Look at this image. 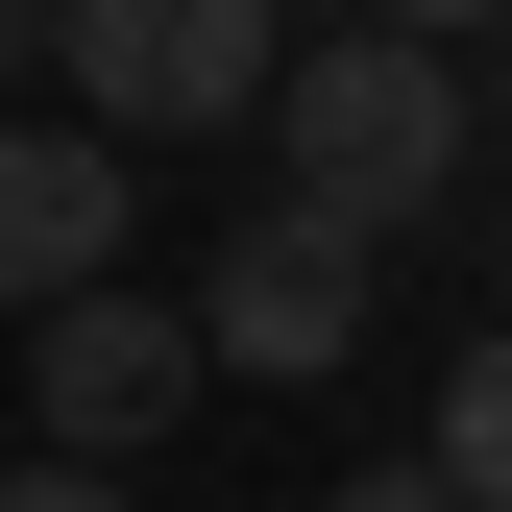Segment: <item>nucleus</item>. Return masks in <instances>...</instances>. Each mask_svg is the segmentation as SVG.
<instances>
[{"label": "nucleus", "mask_w": 512, "mask_h": 512, "mask_svg": "<svg viewBox=\"0 0 512 512\" xmlns=\"http://www.w3.org/2000/svg\"><path fill=\"white\" fill-rule=\"evenodd\" d=\"M269 147H293V196H317V220H366V244H391V220L464 196L488 74H464V49H415V25H342L317 74H269Z\"/></svg>", "instance_id": "f257e3e1"}, {"label": "nucleus", "mask_w": 512, "mask_h": 512, "mask_svg": "<svg viewBox=\"0 0 512 512\" xmlns=\"http://www.w3.org/2000/svg\"><path fill=\"white\" fill-rule=\"evenodd\" d=\"M49 74L98 98V147H196V122H269L293 25L269 0H49Z\"/></svg>", "instance_id": "f03ea898"}, {"label": "nucleus", "mask_w": 512, "mask_h": 512, "mask_svg": "<svg viewBox=\"0 0 512 512\" xmlns=\"http://www.w3.org/2000/svg\"><path fill=\"white\" fill-rule=\"evenodd\" d=\"M196 317H171V293H49V342H25V391H49V439H74V464H147V439H171V391H196Z\"/></svg>", "instance_id": "7ed1b4c3"}, {"label": "nucleus", "mask_w": 512, "mask_h": 512, "mask_svg": "<svg viewBox=\"0 0 512 512\" xmlns=\"http://www.w3.org/2000/svg\"><path fill=\"white\" fill-rule=\"evenodd\" d=\"M196 342H220V366H269V391H317V366L366 342V220H317V196H293V220H244L220 269H196Z\"/></svg>", "instance_id": "20e7f679"}, {"label": "nucleus", "mask_w": 512, "mask_h": 512, "mask_svg": "<svg viewBox=\"0 0 512 512\" xmlns=\"http://www.w3.org/2000/svg\"><path fill=\"white\" fill-rule=\"evenodd\" d=\"M122 269V147H98V122H0V293H98Z\"/></svg>", "instance_id": "39448f33"}, {"label": "nucleus", "mask_w": 512, "mask_h": 512, "mask_svg": "<svg viewBox=\"0 0 512 512\" xmlns=\"http://www.w3.org/2000/svg\"><path fill=\"white\" fill-rule=\"evenodd\" d=\"M415 464L464 488V512H512V317H488L464 366H439V439H415Z\"/></svg>", "instance_id": "423d86ee"}, {"label": "nucleus", "mask_w": 512, "mask_h": 512, "mask_svg": "<svg viewBox=\"0 0 512 512\" xmlns=\"http://www.w3.org/2000/svg\"><path fill=\"white\" fill-rule=\"evenodd\" d=\"M0 512H147L122 464H74V439H49V464H0Z\"/></svg>", "instance_id": "0eeeda50"}, {"label": "nucleus", "mask_w": 512, "mask_h": 512, "mask_svg": "<svg viewBox=\"0 0 512 512\" xmlns=\"http://www.w3.org/2000/svg\"><path fill=\"white\" fill-rule=\"evenodd\" d=\"M366 25H415V49H488V25H512V0H366Z\"/></svg>", "instance_id": "6e6552de"}, {"label": "nucleus", "mask_w": 512, "mask_h": 512, "mask_svg": "<svg viewBox=\"0 0 512 512\" xmlns=\"http://www.w3.org/2000/svg\"><path fill=\"white\" fill-rule=\"evenodd\" d=\"M342 512H464V488H439V464H366V488H342Z\"/></svg>", "instance_id": "1a4fd4ad"}, {"label": "nucleus", "mask_w": 512, "mask_h": 512, "mask_svg": "<svg viewBox=\"0 0 512 512\" xmlns=\"http://www.w3.org/2000/svg\"><path fill=\"white\" fill-rule=\"evenodd\" d=\"M0 74H49V0H0Z\"/></svg>", "instance_id": "9d476101"}, {"label": "nucleus", "mask_w": 512, "mask_h": 512, "mask_svg": "<svg viewBox=\"0 0 512 512\" xmlns=\"http://www.w3.org/2000/svg\"><path fill=\"white\" fill-rule=\"evenodd\" d=\"M488 122H512V25H488Z\"/></svg>", "instance_id": "9b49d317"}]
</instances>
